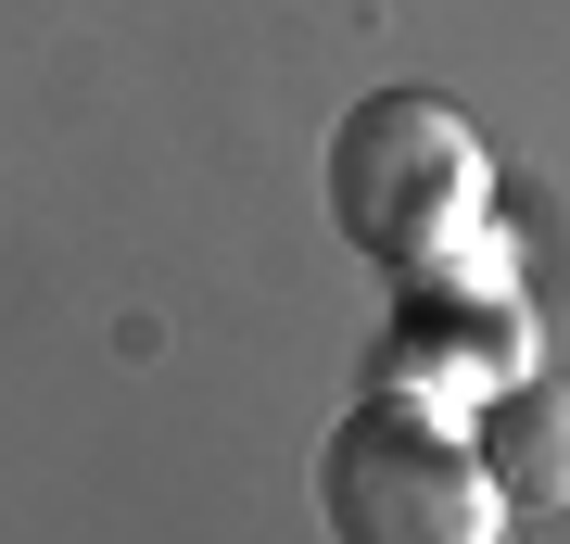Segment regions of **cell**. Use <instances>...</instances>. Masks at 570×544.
<instances>
[{
	"label": "cell",
	"mask_w": 570,
	"mask_h": 544,
	"mask_svg": "<svg viewBox=\"0 0 570 544\" xmlns=\"http://www.w3.org/2000/svg\"><path fill=\"white\" fill-rule=\"evenodd\" d=\"M469 444H482L508 520H558V506H570V380H546V367L482 380V393H469Z\"/></svg>",
	"instance_id": "cell-3"
},
{
	"label": "cell",
	"mask_w": 570,
	"mask_h": 544,
	"mask_svg": "<svg viewBox=\"0 0 570 544\" xmlns=\"http://www.w3.org/2000/svg\"><path fill=\"white\" fill-rule=\"evenodd\" d=\"M494 216V165L482 127L431 89H367L343 127H330V228L355 254H381L393 279H431L482 241Z\"/></svg>",
	"instance_id": "cell-1"
},
{
	"label": "cell",
	"mask_w": 570,
	"mask_h": 544,
	"mask_svg": "<svg viewBox=\"0 0 570 544\" xmlns=\"http://www.w3.org/2000/svg\"><path fill=\"white\" fill-rule=\"evenodd\" d=\"M317 520L343 544H494L508 494H494L482 444L419 393H367L317 444Z\"/></svg>",
	"instance_id": "cell-2"
}]
</instances>
